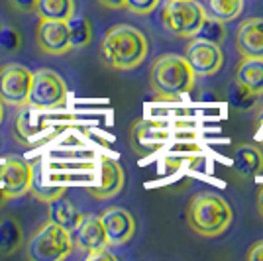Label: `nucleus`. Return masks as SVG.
Wrapping results in <instances>:
<instances>
[{"label": "nucleus", "instance_id": "nucleus-29", "mask_svg": "<svg viewBox=\"0 0 263 261\" xmlns=\"http://www.w3.org/2000/svg\"><path fill=\"white\" fill-rule=\"evenodd\" d=\"M12 6L20 12H35L37 0H10Z\"/></svg>", "mask_w": 263, "mask_h": 261}, {"label": "nucleus", "instance_id": "nucleus-18", "mask_svg": "<svg viewBox=\"0 0 263 261\" xmlns=\"http://www.w3.org/2000/svg\"><path fill=\"white\" fill-rule=\"evenodd\" d=\"M35 14L40 16V20L67 22L75 14V0H37Z\"/></svg>", "mask_w": 263, "mask_h": 261}, {"label": "nucleus", "instance_id": "nucleus-7", "mask_svg": "<svg viewBox=\"0 0 263 261\" xmlns=\"http://www.w3.org/2000/svg\"><path fill=\"white\" fill-rule=\"evenodd\" d=\"M32 85V71L20 63L0 67V100L10 106H26Z\"/></svg>", "mask_w": 263, "mask_h": 261}, {"label": "nucleus", "instance_id": "nucleus-3", "mask_svg": "<svg viewBox=\"0 0 263 261\" xmlns=\"http://www.w3.org/2000/svg\"><path fill=\"white\" fill-rule=\"evenodd\" d=\"M186 224L197 236L218 238L232 224V208L216 193H198L186 207Z\"/></svg>", "mask_w": 263, "mask_h": 261}, {"label": "nucleus", "instance_id": "nucleus-15", "mask_svg": "<svg viewBox=\"0 0 263 261\" xmlns=\"http://www.w3.org/2000/svg\"><path fill=\"white\" fill-rule=\"evenodd\" d=\"M167 130L163 124L154 122V120H142L134 126L132 130V145L136 147V152L140 153H149L157 150L159 145H163L167 140Z\"/></svg>", "mask_w": 263, "mask_h": 261}, {"label": "nucleus", "instance_id": "nucleus-5", "mask_svg": "<svg viewBox=\"0 0 263 261\" xmlns=\"http://www.w3.org/2000/svg\"><path fill=\"white\" fill-rule=\"evenodd\" d=\"M204 16L206 10L197 0H167L161 10V24L175 38L193 40Z\"/></svg>", "mask_w": 263, "mask_h": 261}, {"label": "nucleus", "instance_id": "nucleus-20", "mask_svg": "<svg viewBox=\"0 0 263 261\" xmlns=\"http://www.w3.org/2000/svg\"><path fill=\"white\" fill-rule=\"evenodd\" d=\"M236 167L241 175H259L263 171V153L255 145H241L236 153Z\"/></svg>", "mask_w": 263, "mask_h": 261}, {"label": "nucleus", "instance_id": "nucleus-10", "mask_svg": "<svg viewBox=\"0 0 263 261\" xmlns=\"http://www.w3.org/2000/svg\"><path fill=\"white\" fill-rule=\"evenodd\" d=\"M37 47L45 55H65L71 51V40H69V28L67 22L61 20H40L37 32H35Z\"/></svg>", "mask_w": 263, "mask_h": 261}, {"label": "nucleus", "instance_id": "nucleus-21", "mask_svg": "<svg viewBox=\"0 0 263 261\" xmlns=\"http://www.w3.org/2000/svg\"><path fill=\"white\" fill-rule=\"evenodd\" d=\"M67 28H69V40H71V49H81L87 47L92 42V28L85 16H71L67 20Z\"/></svg>", "mask_w": 263, "mask_h": 261}, {"label": "nucleus", "instance_id": "nucleus-13", "mask_svg": "<svg viewBox=\"0 0 263 261\" xmlns=\"http://www.w3.org/2000/svg\"><path fill=\"white\" fill-rule=\"evenodd\" d=\"M236 51L243 59H263V18H248L236 30Z\"/></svg>", "mask_w": 263, "mask_h": 261}, {"label": "nucleus", "instance_id": "nucleus-26", "mask_svg": "<svg viewBox=\"0 0 263 261\" xmlns=\"http://www.w3.org/2000/svg\"><path fill=\"white\" fill-rule=\"evenodd\" d=\"M253 98L255 97H253L252 92L246 90L243 87H240V85H236V87L230 90V100L236 108H248V106L252 104Z\"/></svg>", "mask_w": 263, "mask_h": 261}, {"label": "nucleus", "instance_id": "nucleus-23", "mask_svg": "<svg viewBox=\"0 0 263 261\" xmlns=\"http://www.w3.org/2000/svg\"><path fill=\"white\" fill-rule=\"evenodd\" d=\"M226 35H228V32H226V22H222L218 18H212L210 14H206V16L202 18L200 28H198V32L195 38L220 45L226 40Z\"/></svg>", "mask_w": 263, "mask_h": 261}, {"label": "nucleus", "instance_id": "nucleus-28", "mask_svg": "<svg viewBox=\"0 0 263 261\" xmlns=\"http://www.w3.org/2000/svg\"><path fill=\"white\" fill-rule=\"evenodd\" d=\"M246 257H248V261H263V239L253 244L250 251L246 253Z\"/></svg>", "mask_w": 263, "mask_h": 261}, {"label": "nucleus", "instance_id": "nucleus-25", "mask_svg": "<svg viewBox=\"0 0 263 261\" xmlns=\"http://www.w3.org/2000/svg\"><path fill=\"white\" fill-rule=\"evenodd\" d=\"M161 0H124V10L132 12L136 16H147L157 10Z\"/></svg>", "mask_w": 263, "mask_h": 261}, {"label": "nucleus", "instance_id": "nucleus-31", "mask_svg": "<svg viewBox=\"0 0 263 261\" xmlns=\"http://www.w3.org/2000/svg\"><path fill=\"white\" fill-rule=\"evenodd\" d=\"M99 4L108 10H124V0H99Z\"/></svg>", "mask_w": 263, "mask_h": 261}, {"label": "nucleus", "instance_id": "nucleus-19", "mask_svg": "<svg viewBox=\"0 0 263 261\" xmlns=\"http://www.w3.org/2000/svg\"><path fill=\"white\" fill-rule=\"evenodd\" d=\"M30 191L32 195L42 200V202H51L55 198L65 195V187H49L44 183V173H42V161L37 159L32 165V183H30Z\"/></svg>", "mask_w": 263, "mask_h": 261}, {"label": "nucleus", "instance_id": "nucleus-30", "mask_svg": "<svg viewBox=\"0 0 263 261\" xmlns=\"http://www.w3.org/2000/svg\"><path fill=\"white\" fill-rule=\"evenodd\" d=\"M87 259L92 261V259H106V261H116V255H112L108 251V248H102V250H97V251H90L87 253Z\"/></svg>", "mask_w": 263, "mask_h": 261}, {"label": "nucleus", "instance_id": "nucleus-17", "mask_svg": "<svg viewBox=\"0 0 263 261\" xmlns=\"http://www.w3.org/2000/svg\"><path fill=\"white\" fill-rule=\"evenodd\" d=\"M83 212L79 210L71 200H67L63 196L55 198L49 202L47 208V220H51L55 224H59L61 228H65L67 232H73L79 226V222L83 220Z\"/></svg>", "mask_w": 263, "mask_h": 261}, {"label": "nucleus", "instance_id": "nucleus-9", "mask_svg": "<svg viewBox=\"0 0 263 261\" xmlns=\"http://www.w3.org/2000/svg\"><path fill=\"white\" fill-rule=\"evenodd\" d=\"M32 163L22 157H6L0 163V191L10 198H20L30 191Z\"/></svg>", "mask_w": 263, "mask_h": 261}, {"label": "nucleus", "instance_id": "nucleus-11", "mask_svg": "<svg viewBox=\"0 0 263 261\" xmlns=\"http://www.w3.org/2000/svg\"><path fill=\"white\" fill-rule=\"evenodd\" d=\"M100 222L106 232L108 246H126L136 234V220L124 208H106L100 214Z\"/></svg>", "mask_w": 263, "mask_h": 261}, {"label": "nucleus", "instance_id": "nucleus-4", "mask_svg": "<svg viewBox=\"0 0 263 261\" xmlns=\"http://www.w3.org/2000/svg\"><path fill=\"white\" fill-rule=\"evenodd\" d=\"M73 251V236L71 232L61 228L51 220H47L33 232L26 255L32 261H63Z\"/></svg>", "mask_w": 263, "mask_h": 261}, {"label": "nucleus", "instance_id": "nucleus-27", "mask_svg": "<svg viewBox=\"0 0 263 261\" xmlns=\"http://www.w3.org/2000/svg\"><path fill=\"white\" fill-rule=\"evenodd\" d=\"M0 44L4 45L6 49H16L20 45V42H18V32H14L10 28L0 30Z\"/></svg>", "mask_w": 263, "mask_h": 261}, {"label": "nucleus", "instance_id": "nucleus-14", "mask_svg": "<svg viewBox=\"0 0 263 261\" xmlns=\"http://www.w3.org/2000/svg\"><path fill=\"white\" fill-rule=\"evenodd\" d=\"M124 187V169L122 165L112 157L100 159V183L97 187H90L88 193L97 200H108L116 196Z\"/></svg>", "mask_w": 263, "mask_h": 261}, {"label": "nucleus", "instance_id": "nucleus-24", "mask_svg": "<svg viewBox=\"0 0 263 261\" xmlns=\"http://www.w3.org/2000/svg\"><path fill=\"white\" fill-rule=\"evenodd\" d=\"M241 10H243V0H209L206 14L222 22H232L240 16Z\"/></svg>", "mask_w": 263, "mask_h": 261}, {"label": "nucleus", "instance_id": "nucleus-22", "mask_svg": "<svg viewBox=\"0 0 263 261\" xmlns=\"http://www.w3.org/2000/svg\"><path fill=\"white\" fill-rule=\"evenodd\" d=\"M22 246V228L16 220H0V253H12Z\"/></svg>", "mask_w": 263, "mask_h": 261}, {"label": "nucleus", "instance_id": "nucleus-2", "mask_svg": "<svg viewBox=\"0 0 263 261\" xmlns=\"http://www.w3.org/2000/svg\"><path fill=\"white\" fill-rule=\"evenodd\" d=\"M197 75L183 55L163 53L152 63L149 87L159 100H177L195 88Z\"/></svg>", "mask_w": 263, "mask_h": 261}, {"label": "nucleus", "instance_id": "nucleus-1", "mask_svg": "<svg viewBox=\"0 0 263 261\" xmlns=\"http://www.w3.org/2000/svg\"><path fill=\"white\" fill-rule=\"evenodd\" d=\"M149 53L145 33L128 24H116L100 42V59L114 71H132L140 67Z\"/></svg>", "mask_w": 263, "mask_h": 261}, {"label": "nucleus", "instance_id": "nucleus-12", "mask_svg": "<svg viewBox=\"0 0 263 261\" xmlns=\"http://www.w3.org/2000/svg\"><path fill=\"white\" fill-rule=\"evenodd\" d=\"M71 236H73V248L81 250L85 255L90 251L108 248L106 232L100 222V216L97 214H85L77 228L71 232Z\"/></svg>", "mask_w": 263, "mask_h": 261}, {"label": "nucleus", "instance_id": "nucleus-32", "mask_svg": "<svg viewBox=\"0 0 263 261\" xmlns=\"http://www.w3.org/2000/svg\"><path fill=\"white\" fill-rule=\"evenodd\" d=\"M257 212L263 218V187L259 189V193H257Z\"/></svg>", "mask_w": 263, "mask_h": 261}, {"label": "nucleus", "instance_id": "nucleus-16", "mask_svg": "<svg viewBox=\"0 0 263 261\" xmlns=\"http://www.w3.org/2000/svg\"><path fill=\"white\" fill-rule=\"evenodd\" d=\"M236 85L250 90L253 97L263 95V59H243L236 67Z\"/></svg>", "mask_w": 263, "mask_h": 261}, {"label": "nucleus", "instance_id": "nucleus-6", "mask_svg": "<svg viewBox=\"0 0 263 261\" xmlns=\"http://www.w3.org/2000/svg\"><path fill=\"white\" fill-rule=\"evenodd\" d=\"M67 100V85L63 77L51 69H37L32 73V85L28 90L26 106L32 110L61 108Z\"/></svg>", "mask_w": 263, "mask_h": 261}, {"label": "nucleus", "instance_id": "nucleus-8", "mask_svg": "<svg viewBox=\"0 0 263 261\" xmlns=\"http://www.w3.org/2000/svg\"><path fill=\"white\" fill-rule=\"evenodd\" d=\"M183 57L197 77L216 75L224 65V53H222L220 45L198 40V38H193V42L186 45Z\"/></svg>", "mask_w": 263, "mask_h": 261}]
</instances>
